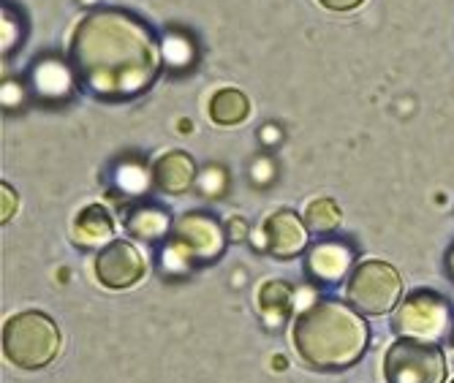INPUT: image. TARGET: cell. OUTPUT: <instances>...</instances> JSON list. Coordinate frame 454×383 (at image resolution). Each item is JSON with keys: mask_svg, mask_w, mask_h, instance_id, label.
<instances>
[{"mask_svg": "<svg viewBox=\"0 0 454 383\" xmlns=\"http://www.w3.org/2000/svg\"><path fill=\"white\" fill-rule=\"evenodd\" d=\"M308 270L318 283H340L351 270V250L343 242H321L308 255Z\"/></svg>", "mask_w": 454, "mask_h": 383, "instance_id": "11", "label": "cell"}, {"mask_svg": "<svg viewBox=\"0 0 454 383\" xmlns=\"http://www.w3.org/2000/svg\"><path fill=\"white\" fill-rule=\"evenodd\" d=\"M60 354V329L41 310H25L4 324V356L20 370H41Z\"/></svg>", "mask_w": 454, "mask_h": 383, "instance_id": "3", "label": "cell"}, {"mask_svg": "<svg viewBox=\"0 0 454 383\" xmlns=\"http://www.w3.org/2000/svg\"><path fill=\"white\" fill-rule=\"evenodd\" d=\"M262 139H264L267 145H272V142H278V139H280V131H278V128H272V125H267L264 131H262Z\"/></svg>", "mask_w": 454, "mask_h": 383, "instance_id": "23", "label": "cell"}, {"mask_svg": "<svg viewBox=\"0 0 454 383\" xmlns=\"http://www.w3.org/2000/svg\"><path fill=\"white\" fill-rule=\"evenodd\" d=\"M245 221L242 218H234L231 223H229V239L231 242H239V239H245Z\"/></svg>", "mask_w": 454, "mask_h": 383, "instance_id": "22", "label": "cell"}, {"mask_svg": "<svg viewBox=\"0 0 454 383\" xmlns=\"http://www.w3.org/2000/svg\"><path fill=\"white\" fill-rule=\"evenodd\" d=\"M318 4L329 12H351L362 4V0H318Z\"/></svg>", "mask_w": 454, "mask_h": 383, "instance_id": "21", "label": "cell"}, {"mask_svg": "<svg viewBox=\"0 0 454 383\" xmlns=\"http://www.w3.org/2000/svg\"><path fill=\"white\" fill-rule=\"evenodd\" d=\"M451 383H454V380H451Z\"/></svg>", "mask_w": 454, "mask_h": 383, "instance_id": "25", "label": "cell"}, {"mask_svg": "<svg viewBox=\"0 0 454 383\" xmlns=\"http://www.w3.org/2000/svg\"><path fill=\"white\" fill-rule=\"evenodd\" d=\"M126 229L142 242H160L172 234V221L160 207H139L126 218Z\"/></svg>", "mask_w": 454, "mask_h": 383, "instance_id": "13", "label": "cell"}, {"mask_svg": "<svg viewBox=\"0 0 454 383\" xmlns=\"http://www.w3.org/2000/svg\"><path fill=\"white\" fill-rule=\"evenodd\" d=\"M223 188H226V172H223L221 166H213V168H207V172L201 175V191H204V196H221Z\"/></svg>", "mask_w": 454, "mask_h": 383, "instance_id": "19", "label": "cell"}, {"mask_svg": "<svg viewBox=\"0 0 454 383\" xmlns=\"http://www.w3.org/2000/svg\"><path fill=\"white\" fill-rule=\"evenodd\" d=\"M308 223L294 209H278L264 221V245L278 259H292L308 247Z\"/></svg>", "mask_w": 454, "mask_h": 383, "instance_id": "9", "label": "cell"}, {"mask_svg": "<svg viewBox=\"0 0 454 383\" xmlns=\"http://www.w3.org/2000/svg\"><path fill=\"white\" fill-rule=\"evenodd\" d=\"M114 234V221L101 204H90L76 215L74 221V239L85 247L104 245Z\"/></svg>", "mask_w": 454, "mask_h": 383, "instance_id": "12", "label": "cell"}, {"mask_svg": "<svg viewBox=\"0 0 454 383\" xmlns=\"http://www.w3.org/2000/svg\"><path fill=\"white\" fill-rule=\"evenodd\" d=\"M403 296V275L379 259L356 264L346 283V300L362 316H387Z\"/></svg>", "mask_w": 454, "mask_h": 383, "instance_id": "5", "label": "cell"}, {"mask_svg": "<svg viewBox=\"0 0 454 383\" xmlns=\"http://www.w3.org/2000/svg\"><path fill=\"white\" fill-rule=\"evenodd\" d=\"M196 180V163L188 152L172 150L167 155H160L153 166V183L163 193H185Z\"/></svg>", "mask_w": 454, "mask_h": 383, "instance_id": "10", "label": "cell"}, {"mask_svg": "<svg viewBox=\"0 0 454 383\" xmlns=\"http://www.w3.org/2000/svg\"><path fill=\"white\" fill-rule=\"evenodd\" d=\"M387 383H443L446 356L435 343L400 337L384 354Z\"/></svg>", "mask_w": 454, "mask_h": 383, "instance_id": "7", "label": "cell"}, {"mask_svg": "<svg viewBox=\"0 0 454 383\" xmlns=\"http://www.w3.org/2000/svg\"><path fill=\"white\" fill-rule=\"evenodd\" d=\"M392 329L397 337H414L425 343H438L454 329L451 305L438 291H414L395 308Z\"/></svg>", "mask_w": 454, "mask_h": 383, "instance_id": "6", "label": "cell"}, {"mask_svg": "<svg viewBox=\"0 0 454 383\" xmlns=\"http://www.w3.org/2000/svg\"><path fill=\"white\" fill-rule=\"evenodd\" d=\"M71 58L88 90L122 98L145 90L158 71L150 30L122 12H96L79 22Z\"/></svg>", "mask_w": 454, "mask_h": 383, "instance_id": "1", "label": "cell"}, {"mask_svg": "<svg viewBox=\"0 0 454 383\" xmlns=\"http://www.w3.org/2000/svg\"><path fill=\"white\" fill-rule=\"evenodd\" d=\"M226 231L207 212H188L177 218L167 245V267L175 272L196 264H210L223 253Z\"/></svg>", "mask_w": 454, "mask_h": 383, "instance_id": "4", "label": "cell"}, {"mask_svg": "<svg viewBox=\"0 0 454 383\" xmlns=\"http://www.w3.org/2000/svg\"><path fill=\"white\" fill-rule=\"evenodd\" d=\"M251 114V101L242 90L223 88L210 98V117L215 125H239Z\"/></svg>", "mask_w": 454, "mask_h": 383, "instance_id": "14", "label": "cell"}, {"mask_svg": "<svg viewBox=\"0 0 454 383\" xmlns=\"http://www.w3.org/2000/svg\"><path fill=\"white\" fill-rule=\"evenodd\" d=\"M340 218H343V212H340V207L333 199H316L305 209V223L316 234L335 231L340 226Z\"/></svg>", "mask_w": 454, "mask_h": 383, "instance_id": "17", "label": "cell"}, {"mask_svg": "<svg viewBox=\"0 0 454 383\" xmlns=\"http://www.w3.org/2000/svg\"><path fill=\"white\" fill-rule=\"evenodd\" d=\"M292 340L305 364L316 370H346L364 356L370 326L351 305L318 300L294 318Z\"/></svg>", "mask_w": 454, "mask_h": 383, "instance_id": "2", "label": "cell"}, {"mask_svg": "<svg viewBox=\"0 0 454 383\" xmlns=\"http://www.w3.org/2000/svg\"><path fill=\"white\" fill-rule=\"evenodd\" d=\"M33 79H35V88L41 96H47V98H60L68 93L71 88V74L66 71V66L60 63H41L35 71H33Z\"/></svg>", "mask_w": 454, "mask_h": 383, "instance_id": "16", "label": "cell"}, {"mask_svg": "<svg viewBox=\"0 0 454 383\" xmlns=\"http://www.w3.org/2000/svg\"><path fill=\"white\" fill-rule=\"evenodd\" d=\"M259 308L262 313L267 316L270 324H280L292 316V308H294V291L288 283L283 280H270L262 285L259 291Z\"/></svg>", "mask_w": 454, "mask_h": 383, "instance_id": "15", "label": "cell"}, {"mask_svg": "<svg viewBox=\"0 0 454 383\" xmlns=\"http://www.w3.org/2000/svg\"><path fill=\"white\" fill-rule=\"evenodd\" d=\"M449 272H451V277H454V247H451V253H449Z\"/></svg>", "mask_w": 454, "mask_h": 383, "instance_id": "24", "label": "cell"}, {"mask_svg": "<svg viewBox=\"0 0 454 383\" xmlns=\"http://www.w3.org/2000/svg\"><path fill=\"white\" fill-rule=\"evenodd\" d=\"M0 196H4V223H6L9 218H14L20 201H17V193L9 185H0Z\"/></svg>", "mask_w": 454, "mask_h": 383, "instance_id": "20", "label": "cell"}, {"mask_svg": "<svg viewBox=\"0 0 454 383\" xmlns=\"http://www.w3.org/2000/svg\"><path fill=\"white\" fill-rule=\"evenodd\" d=\"M96 280L109 291H122L137 285L147 275V262L134 242L114 239L96 253Z\"/></svg>", "mask_w": 454, "mask_h": 383, "instance_id": "8", "label": "cell"}, {"mask_svg": "<svg viewBox=\"0 0 454 383\" xmlns=\"http://www.w3.org/2000/svg\"><path fill=\"white\" fill-rule=\"evenodd\" d=\"M163 58H167V63H175V66L188 63L191 60L188 41L183 35H169L167 41H163Z\"/></svg>", "mask_w": 454, "mask_h": 383, "instance_id": "18", "label": "cell"}]
</instances>
